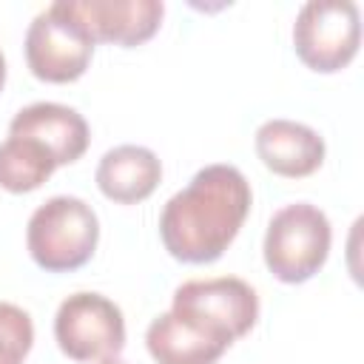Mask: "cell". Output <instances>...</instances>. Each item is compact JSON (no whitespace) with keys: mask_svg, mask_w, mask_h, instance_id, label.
Returning a JSON list of instances; mask_svg holds the SVG:
<instances>
[{"mask_svg":"<svg viewBox=\"0 0 364 364\" xmlns=\"http://www.w3.org/2000/svg\"><path fill=\"white\" fill-rule=\"evenodd\" d=\"M3 82H6V57L0 51V91H3Z\"/></svg>","mask_w":364,"mask_h":364,"instance_id":"obj_15","label":"cell"},{"mask_svg":"<svg viewBox=\"0 0 364 364\" xmlns=\"http://www.w3.org/2000/svg\"><path fill=\"white\" fill-rule=\"evenodd\" d=\"M171 313L230 347L256 324L259 296L247 282L236 276L191 279L176 287Z\"/></svg>","mask_w":364,"mask_h":364,"instance_id":"obj_4","label":"cell"},{"mask_svg":"<svg viewBox=\"0 0 364 364\" xmlns=\"http://www.w3.org/2000/svg\"><path fill=\"white\" fill-rule=\"evenodd\" d=\"M31 344H34L31 316L11 301H0V364H23Z\"/></svg>","mask_w":364,"mask_h":364,"instance_id":"obj_14","label":"cell"},{"mask_svg":"<svg viewBox=\"0 0 364 364\" xmlns=\"http://www.w3.org/2000/svg\"><path fill=\"white\" fill-rule=\"evenodd\" d=\"M330 219L310 202H293L273 213L264 233V264L284 284L313 279L327 262Z\"/></svg>","mask_w":364,"mask_h":364,"instance_id":"obj_3","label":"cell"},{"mask_svg":"<svg viewBox=\"0 0 364 364\" xmlns=\"http://www.w3.org/2000/svg\"><path fill=\"white\" fill-rule=\"evenodd\" d=\"M361 11L353 0H310L293 23V48L299 60L318 71L336 74L358 54Z\"/></svg>","mask_w":364,"mask_h":364,"instance_id":"obj_6","label":"cell"},{"mask_svg":"<svg viewBox=\"0 0 364 364\" xmlns=\"http://www.w3.org/2000/svg\"><path fill=\"white\" fill-rule=\"evenodd\" d=\"M54 156L31 136L9 134L0 142V188L9 193L37 191L54 173Z\"/></svg>","mask_w":364,"mask_h":364,"instance_id":"obj_13","label":"cell"},{"mask_svg":"<svg viewBox=\"0 0 364 364\" xmlns=\"http://www.w3.org/2000/svg\"><path fill=\"white\" fill-rule=\"evenodd\" d=\"M97 364H128V361H122L119 355H108V358H102V361H97Z\"/></svg>","mask_w":364,"mask_h":364,"instance_id":"obj_16","label":"cell"},{"mask_svg":"<svg viewBox=\"0 0 364 364\" xmlns=\"http://www.w3.org/2000/svg\"><path fill=\"white\" fill-rule=\"evenodd\" d=\"M54 338L74 361H102L125 347L122 310L102 293H71L54 316Z\"/></svg>","mask_w":364,"mask_h":364,"instance_id":"obj_7","label":"cell"},{"mask_svg":"<svg viewBox=\"0 0 364 364\" xmlns=\"http://www.w3.org/2000/svg\"><path fill=\"white\" fill-rule=\"evenodd\" d=\"M256 154L267 171L287 179H301L321 168L324 139L304 122L267 119L256 128Z\"/></svg>","mask_w":364,"mask_h":364,"instance_id":"obj_10","label":"cell"},{"mask_svg":"<svg viewBox=\"0 0 364 364\" xmlns=\"http://www.w3.org/2000/svg\"><path fill=\"white\" fill-rule=\"evenodd\" d=\"M250 182L233 165H205L173 193L159 216L165 250L188 264L216 262L250 213Z\"/></svg>","mask_w":364,"mask_h":364,"instance_id":"obj_1","label":"cell"},{"mask_svg":"<svg viewBox=\"0 0 364 364\" xmlns=\"http://www.w3.org/2000/svg\"><path fill=\"white\" fill-rule=\"evenodd\" d=\"M162 179L159 156L145 145H117L102 154L97 165V185L102 196L117 205H136L148 199Z\"/></svg>","mask_w":364,"mask_h":364,"instance_id":"obj_11","label":"cell"},{"mask_svg":"<svg viewBox=\"0 0 364 364\" xmlns=\"http://www.w3.org/2000/svg\"><path fill=\"white\" fill-rule=\"evenodd\" d=\"M9 134L37 139L54 156L57 168L77 162L85 154L91 139L88 122L82 119V114L60 102H31L20 108L9 122Z\"/></svg>","mask_w":364,"mask_h":364,"instance_id":"obj_9","label":"cell"},{"mask_svg":"<svg viewBox=\"0 0 364 364\" xmlns=\"http://www.w3.org/2000/svg\"><path fill=\"white\" fill-rule=\"evenodd\" d=\"M94 46L97 43L71 9V0H57L28 23L26 63L37 80L63 85L85 74Z\"/></svg>","mask_w":364,"mask_h":364,"instance_id":"obj_5","label":"cell"},{"mask_svg":"<svg viewBox=\"0 0 364 364\" xmlns=\"http://www.w3.org/2000/svg\"><path fill=\"white\" fill-rule=\"evenodd\" d=\"M100 242L94 208L80 196H51L28 219L26 247L37 267L68 273L82 267Z\"/></svg>","mask_w":364,"mask_h":364,"instance_id":"obj_2","label":"cell"},{"mask_svg":"<svg viewBox=\"0 0 364 364\" xmlns=\"http://www.w3.org/2000/svg\"><path fill=\"white\" fill-rule=\"evenodd\" d=\"M71 9L85 23L94 43L125 48L151 40L165 14L159 0H71Z\"/></svg>","mask_w":364,"mask_h":364,"instance_id":"obj_8","label":"cell"},{"mask_svg":"<svg viewBox=\"0 0 364 364\" xmlns=\"http://www.w3.org/2000/svg\"><path fill=\"white\" fill-rule=\"evenodd\" d=\"M145 344L156 364H216L228 350L222 341L205 336L171 310L159 313L148 324Z\"/></svg>","mask_w":364,"mask_h":364,"instance_id":"obj_12","label":"cell"}]
</instances>
